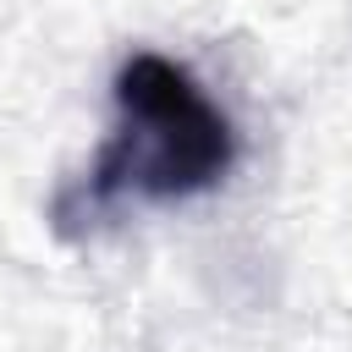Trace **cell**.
Returning <instances> with one entry per match:
<instances>
[{"instance_id":"obj_1","label":"cell","mask_w":352,"mask_h":352,"mask_svg":"<svg viewBox=\"0 0 352 352\" xmlns=\"http://www.w3.org/2000/svg\"><path fill=\"white\" fill-rule=\"evenodd\" d=\"M116 132L99 148L88 187H82V209H104L121 192L154 198V204H176L192 192H209L214 182H226L231 160H236V132L231 116L204 94V82L154 50H138L121 60L116 72Z\"/></svg>"}]
</instances>
